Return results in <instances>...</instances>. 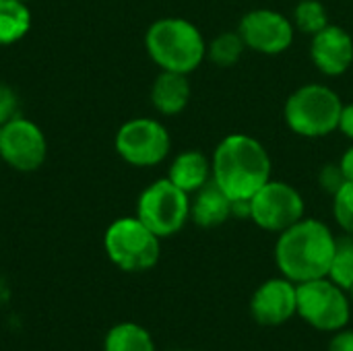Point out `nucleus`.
Returning <instances> with one entry per match:
<instances>
[{"label": "nucleus", "instance_id": "3", "mask_svg": "<svg viewBox=\"0 0 353 351\" xmlns=\"http://www.w3.org/2000/svg\"><path fill=\"white\" fill-rule=\"evenodd\" d=\"M145 46L151 60L170 72L190 74L207 56V43L199 27L180 17L155 21L147 29Z\"/></svg>", "mask_w": 353, "mask_h": 351}, {"label": "nucleus", "instance_id": "27", "mask_svg": "<svg viewBox=\"0 0 353 351\" xmlns=\"http://www.w3.org/2000/svg\"><path fill=\"white\" fill-rule=\"evenodd\" d=\"M339 166H341V170H343L345 178L353 182V145L345 149V153L341 155V161H339Z\"/></svg>", "mask_w": 353, "mask_h": 351}, {"label": "nucleus", "instance_id": "7", "mask_svg": "<svg viewBox=\"0 0 353 351\" xmlns=\"http://www.w3.org/2000/svg\"><path fill=\"white\" fill-rule=\"evenodd\" d=\"M137 217L159 238L178 234L190 217V199L170 178L149 184L137 201Z\"/></svg>", "mask_w": 353, "mask_h": 351}, {"label": "nucleus", "instance_id": "16", "mask_svg": "<svg viewBox=\"0 0 353 351\" xmlns=\"http://www.w3.org/2000/svg\"><path fill=\"white\" fill-rule=\"evenodd\" d=\"M190 99L188 74L161 70L151 87V103L163 116L180 114Z\"/></svg>", "mask_w": 353, "mask_h": 351}, {"label": "nucleus", "instance_id": "14", "mask_svg": "<svg viewBox=\"0 0 353 351\" xmlns=\"http://www.w3.org/2000/svg\"><path fill=\"white\" fill-rule=\"evenodd\" d=\"M232 217V199L213 182V178L194 192L190 203V219L205 230L217 228Z\"/></svg>", "mask_w": 353, "mask_h": 351}, {"label": "nucleus", "instance_id": "26", "mask_svg": "<svg viewBox=\"0 0 353 351\" xmlns=\"http://www.w3.org/2000/svg\"><path fill=\"white\" fill-rule=\"evenodd\" d=\"M339 130H341L350 141H353V101L352 103H347V106H343V110H341Z\"/></svg>", "mask_w": 353, "mask_h": 351}, {"label": "nucleus", "instance_id": "1", "mask_svg": "<svg viewBox=\"0 0 353 351\" xmlns=\"http://www.w3.org/2000/svg\"><path fill=\"white\" fill-rule=\"evenodd\" d=\"M271 155L250 134H228L213 151V182L232 201H250L271 180Z\"/></svg>", "mask_w": 353, "mask_h": 351}, {"label": "nucleus", "instance_id": "8", "mask_svg": "<svg viewBox=\"0 0 353 351\" xmlns=\"http://www.w3.org/2000/svg\"><path fill=\"white\" fill-rule=\"evenodd\" d=\"M172 149L168 128L153 118H134L120 126L116 134L118 155L137 168H151L161 163Z\"/></svg>", "mask_w": 353, "mask_h": 351}, {"label": "nucleus", "instance_id": "6", "mask_svg": "<svg viewBox=\"0 0 353 351\" xmlns=\"http://www.w3.org/2000/svg\"><path fill=\"white\" fill-rule=\"evenodd\" d=\"M298 314L316 331H341L352 319L350 294L329 277L298 283Z\"/></svg>", "mask_w": 353, "mask_h": 351}, {"label": "nucleus", "instance_id": "19", "mask_svg": "<svg viewBox=\"0 0 353 351\" xmlns=\"http://www.w3.org/2000/svg\"><path fill=\"white\" fill-rule=\"evenodd\" d=\"M244 48H246V43H244V39H242V35L238 31H223L209 43L207 56L215 66L230 68L242 58Z\"/></svg>", "mask_w": 353, "mask_h": 351}, {"label": "nucleus", "instance_id": "20", "mask_svg": "<svg viewBox=\"0 0 353 351\" xmlns=\"http://www.w3.org/2000/svg\"><path fill=\"white\" fill-rule=\"evenodd\" d=\"M329 279L335 281L345 292L353 285V236L350 234L337 238L333 263L329 269Z\"/></svg>", "mask_w": 353, "mask_h": 351}, {"label": "nucleus", "instance_id": "28", "mask_svg": "<svg viewBox=\"0 0 353 351\" xmlns=\"http://www.w3.org/2000/svg\"><path fill=\"white\" fill-rule=\"evenodd\" d=\"M347 294H350V300H352V302H353V285H352V288H350V290H347Z\"/></svg>", "mask_w": 353, "mask_h": 351}, {"label": "nucleus", "instance_id": "2", "mask_svg": "<svg viewBox=\"0 0 353 351\" xmlns=\"http://www.w3.org/2000/svg\"><path fill=\"white\" fill-rule=\"evenodd\" d=\"M335 246L337 238L327 223L302 217L279 234L275 244V263L281 275L294 283L329 277Z\"/></svg>", "mask_w": 353, "mask_h": 351}, {"label": "nucleus", "instance_id": "5", "mask_svg": "<svg viewBox=\"0 0 353 351\" xmlns=\"http://www.w3.org/2000/svg\"><path fill=\"white\" fill-rule=\"evenodd\" d=\"M155 236L139 217H120L108 230L103 238L108 259L122 271L141 273L157 265L161 246Z\"/></svg>", "mask_w": 353, "mask_h": 351}, {"label": "nucleus", "instance_id": "10", "mask_svg": "<svg viewBox=\"0 0 353 351\" xmlns=\"http://www.w3.org/2000/svg\"><path fill=\"white\" fill-rule=\"evenodd\" d=\"M48 143L37 124L17 116L0 126V157L17 172H35L43 166Z\"/></svg>", "mask_w": 353, "mask_h": 351}, {"label": "nucleus", "instance_id": "21", "mask_svg": "<svg viewBox=\"0 0 353 351\" xmlns=\"http://www.w3.org/2000/svg\"><path fill=\"white\" fill-rule=\"evenodd\" d=\"M329 25V14L319 0H300L294 8V27L306 35H314Z\"/></svg>", "mask_w": 353, "mask_h": 351}, {"label": "nucleus", "instance_id": "13", "mask_svg": "<svg viewBox=\"0 0 353 351\" xmlns=\"http://www.w3.org/2000/svg\"><path fill=\"white\" fill-rule=\"evenodd\" d=\"M312 64L327 77H341L353 64L352 35L339 25H327L312 35L310 41Z\"/></svg>", "mask_w": 353, "mask_h": 351}, {"label": "nucleus", "instance_id": "18", "mask_svg": "<svg viewBox=\"0 0 353 351\" xmlns=\"http://www.w3.org/2000/svg\"><path fill=\"white\" fill-rule=\"evenodd\" d=\"M103 351H155V343L141 325L120 323L105 335Z\"/></svg>", "mask_w": 353, "mask_h": 351}, {"label": "nucleus", "instance_id": "17", "mask_svg": "<svg viewBox=\"0 0 353 351\" xmlns=\"http://www.w3.org/2000/svg\"><path fill=\"white\" fill-rule=\"evenodd\" d=\"M31 29V10L21 0H0V46H10Z\"/></svg>", "mask_w": 353, "mask_h": 351}, {"label": "nucleus", "instance_id": "24", "mask_svg": "<svg viewBox=\"0 0 353 351\" xmlns=\"http://www.w3.org/2000/svg\"><path fill=\"white\" fill-rule=\"evenodd\" d=\"M19 116V97L8 85H0V126Z\"/></svg>", "mask_w": 353, "mask_h": 351}, {"label": "nucleus", "instance_id": "11", "mask_svg": "<svg viewBox=\"0 0 353 351\" xmlns=\"http://www.w3.org/2000/svg\"><path fill=\"white\" fill-rule=\"evenodd\" d=\"M238 33L246 48L265 56L283 54L294 43V23L271 8H254L246 12L238 25Z\"/></svg>", "mask_w": 353, "mask_h": 351}, {"label": "nucleus", "instance_id": "22", "mask_svg": "<svg viewBox=\"0 0 353 351\" xmlns=\"http://www.w3.org/2000/svg\"><path fill=\"white\" fill-rule=\"evenodd\" d=\"M333 215L339 228L353 236V182L347 180L335 194H333Z\"/></svg>", "mask_w": 353, "mask_h": 351}, {"label": "nucleus", "instance_id": "9", "mask_svg": "<svg viewBox=\"0 0 353 351\" xmlns=\"http://www.w3.org/2000/svg\"><path fill=\"white\" fill-rule=\"evenodd\" d=\"M302 194L288 182L269 180L250 199V219L265 232L281 234L304 217Z\"/></svg>", "mask_w": 353, "mask_h": 351}, {"label": "nucleus", "instance_id": "4", "mask_svg": "<svg viewBox=\"0 0 353 351\" xmlns=\"http://www.w3.org/2000/svg\"><path fill=\"white\" fill-rule=\"evenodd\" d=\"M343 101L339 93L321 83L298 87L285 101V124L306 139H321L339 128Z\"/></svg>", "mask_w": 353, "mask_h": 351}, {"label": "nucleus", "instance_id": "29", "mask_svg": "<svg viewBox=\"0 0 353 351\" xmlns=\"http://www.w3.org/2000/svg\"><path fill=\"white\" fill-rule=\"evenodd\" d=\"M21 2H27V0H21Z\"/></svg>", "mask_w": 353, "mask_h": 351}, {"label": "nucleus", "instance_id": "15", "mask_svg": "<svg viewBox=\"0 0 353 351\" xmlns=\"http://www.w3.org/2000/svg\"><path fill=\"white\" fill-rule=\"evenodd\" d=\"M168 178L186 194H194L213 178L211 159L196 149L182 151L180 155L174 157Z\"/></svg>", "mask_w": 353, "mask_h": 351}, {"label": "nucleus", "instance_id": "25", "mask_svg": "<svg viewBox=\"0 0 353 351\" xmlns=\"http://www.w3.org/2000/svg\"><path fill=\"white\" fill-rule=\"evenodd\" d=\"M329 351H353V331H335L329 343Z\"/></svg>", "mask_w": 353, "mask_h": 351}, {"label": "nucleus", "instance_id": "23", "mask_svg": "<svg viewBox=\"0 0 353 351\" xmlns=\"http://www.w3.org/2000/svg\"><path fill=\"white\" fill-rule=\"evenodd\" d=\"M345 182H347V178H345V174H343V170H341L339 163H327V166H323V170L319 174V184L329 194H335Z\"/></svg>", "mask_w": 353, "mask_h": 351}, {"label": "nucleus", "instance_id": "12", "mask_svg": "<svg viewBox=\"0 0 353 351\" xmlns=\"http://www.w3.org/2000/svg\"><path fill=\"white\" fill-rule=\"evenodd\" d=\"M250 312L263 327H279L298 314V283L275 277L259 285L250 300Z\"/></svg>", "mask_w": 353, "mask_h": 351}]
</instances>
